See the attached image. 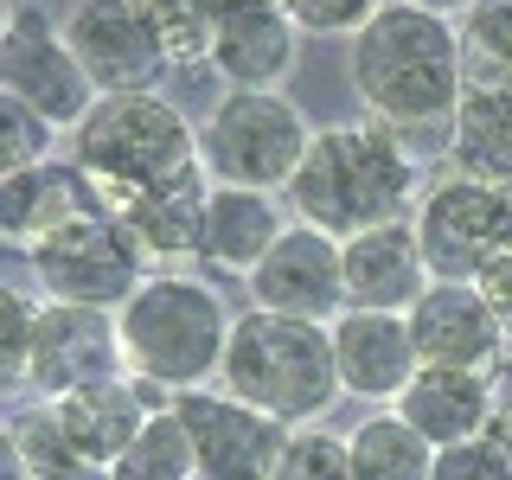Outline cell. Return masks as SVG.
<instances>
[{
	"label": "cell",
	"instance_id": "1",
	"mask_svg": "<svg viewBox=\"0 0 512 480\" xmlns=\"http://www.w3.org/2000/svg\"><path fill=\"white\" fill-rule=\"evenodd\" d=\"M352 90L372 109V122L397 128H448L468 96V45L448 13L410 7V0H384V7L352 32Z\"/></svg>",
	"mask_w": 512,
	"mask_h": 480
},
{
	"label": "cell",
	"instance_id": "2",
	"mask_svg": "<svg viewBox=\"0 0 512 480\" xmlns=\"http://www.w3.org/2000/svg\"><path fill=\"white\" fill-rule=\"evenodd\" d=\"M423 192L429 186L397 128L333 122L314 128V148L301 160L295 186H288V205H295V224H314V231L346 244V237L378 231V224H410Z\"/></svg>",
	"mask_w": 512,
	"mask_h": 480
},
{
	"label": "cell",
	"instance_id": "3",
	"mask_svg": "<svg viewBox=\"0 0 512 480\" xmlns=\"http://www.w3.org/2000/svg\"><path fill=\"white\" fill-rule=\"evenodd\" d=\"M218 384L231 397H244V404H256L263 416H276L282 429H314L346 397L340 359H333V327L269 314V308L237 314Z\"/></svg>",
	"mask_w": 512,
	"mask_h": 480
},
{
	"label": "cell",
	"instance_id": "4",
	"mask_svg": "<svg viewBox=\"0 0 512 480\" xmlns=\"http://www.w3.org/2000/svg\"><path fill=\"white\" fill-rule=\"evenodd\" d=\"M116 327H122V352H128V378H148L180 397L224 372V346H231L237 314L224 308V295L212 282L154 269L122 301Z\"/></svg>",
	"mask_w": 512,
	"mask_h": 480
},
{
	"label": "cell",
	"instance_id": "5",
	"mask_svg": "<svg viewBox=\"0 0 512 480\" xmlns=\"http://www.w3.org/2000/svg\"><path fill=\"white\" fill-rule=\"evenodd\" d=\"M71 160L103 186V199H128L199 173V128L160 90L96 96V109L71 128Z\"/></svg>",
	"mask_w": 512,
	"mask_h": 480
},
{
	"label": "cell",
	"instance_id": "6",
	"mask_svg": "<svg viewBox=\"0 0 512 480\" xmlns=\"http://www.w3.org/2000/svg\"><path fill=\"white\" fill-rule=\"evenodd\" d=\"M308 148H314V128L282 90H224L199 128V167L218 186L288 192Z\"/></svg>",
	"mask_w": 512,
	"mask_h": 480
},
{
	"label": "cell",
	"instance_id": "7",
	"mask_svg": "<svg viewBox=\"0 0 512 480\" xmlns=\"http://www.w3.org/2000/svg\"><path fill=\"white\" fill-rule=\"evenodd\" d=\"M416 244L436 282H480L512 250V180H474L448 173L416 205Z\"/></svg>",
	"mask_w": 512,
	"mask_h": 480
},
{
	"label": "cell",
	"instance_id": "8",
	"mask_svg": "<svg viewBox=\"0 0 512 480\" xmlns=\"http://www.w3.org/2000/svg\"><path fill=\"white\" fill-rule=\"evenodd\" d=\"M26 263L45 301H77V308H103V314H122V301L154 276L116 212H96L84 224H71V231H58Z\"/></svg>",
	"mask_w": 512,
	"mask_h": 480
},
{
	"label": "cell",
	"instance_id": "9",
	"mask_svg": "<svg viewBox=\"0 0 512 480\" xmlns=\"http://www.w3.org/2000/svg\"><path fill=\"white\" fill-rule=\"evenodd\" d=\"M0 96L32 103L52 128L71 135L77 122L96 109V90L84 77L77 52L64 45V26H52V13L39 0H13L7 7V39H0Z\"/></svg>",
	"mask_w": 512,
	"mask_h": 480
},
{
	"label": "cell",
	"instance_id": "10",
	"mask_svg": "<svg viewBox=\"0 0 512 480\" xmlns=\"http://www.w3.org/2000/svg\"><path fill=\"white\" fill-rule=\"evenodd\" d=\"M186 436H192V455H199V480H269L282 461V448L295 429H282L276 416H263L256 404L231 397L218 384H199V391H180L173 397Z\"/></svg>",
	"mask_w": 512,
	"mask_h": 480
},
{
	"label": "cell",
	"instance_id": "11",
	"mask_svg": "<svg viewBox=\"0 0 512 480\" xmlns=\"http://www.w3.org/2000/svg\"><path fill=\"white\" fill-rule=\"evenodd\" d=\"M109 378H128L116 314L77 308V301H45L39 333H32L26 391L32 397H71L84 384H109Z\"/></svg>",
	"mask_w": 512,
	"mask_h": 480
},
{
	"label": "cell",
	"instance_id": "12",
	"mask_svg": "<svg viewBox=\"0 0 512 480\" xmlns=\"http://www.w3.org/2000/svg\"><path fill=\"white\" fill-rule=\"evenodd\" d=\"M250 301L269 314H295V320H320L333 327L352 301H346V244L314 224H288L276 237V250L256 263L250 276Z\"/></svg>",
	"mask_w": 512,
	"mask_h": 480
},
{
	"label": "cell",
	"instance_id": "13",
	"mask_svg": "<svg viewBox=\"0 0 512 480\" xmlns=\"http://www.w3.org/2000/svg\"><path fill=\"white\" fill-rule=\"evenodd\" d=\"M64 45L77 52L84 77L103 96H128V90H154L160 71H173L148 20L135 13V0H77L64 20Z\"/></svg>",
	"mask_w": 512,
	"mask_h": 480
},
{
	"label": "cell",
	"instance_id": "14",
	"mask_svg": "<svg viewBox=\"0 0 512 480\" xmlns=\"http://www.w3.org/2000/svg\"><path fill=\"white\" fill-rule=\"evenodd\" d=\"M410 340L416 359L442 372H500L512 346L474 282H429V295L410 308Z\"/></svg>",
	"mask_w": 512,
	"mask_h": 480
},
{
	"label": "cell",
	"instance_id": "15",
	"mask_svg": "<svg viewBox=\"0 0 512 480\" xmlns=\"http://www.w3.org/2000/svg\"><path fill=\"white\" fill-rule=\"evenodd\" d=\"M52 404H58V423L71 436V448L84 455V468L109 474L128 455V442L141 436V423L173 404V391H160L148 378H109V384H84L71 397H52Z\"/></svg>",
	"mask_w": 512,
	"mask_h": 480
},
{
	"label": "cell",
	"instance_id": "16",
	"mask_svg": "<svg viewBox=\"0 0 512 480\" xmlns=\"http://www.w3.org/2000/svg\"><path fill=\"white\" fill-rule=\"evenodd\" d=\"M301 26L276 0H218V32H212V71L231 90H282L295 71Z\"/></svg>",
	"mask_w": 512,
	"mask_h": 480
},
{
	"label": "cell",
	"instance_id": "17",
	"mask_svg": "<svg viewBox=\"0 0 512 480\" xmlns=\"http://www.w3.org/2000/svg\"><path fill=\"white\" fill-rule=\"evenodd\" d=\"M333 359H340L346 397H359V404H397L404 384L423 372L410 314H378V308H346L333 320Z\"/></svg>",
	"mask_w": 512,
	"mask_h": 480
},
{
	"label": "cell",
	"instance_id": "18",
	"mask_svg": "<svg viewBox=\"0 0 512 480\" xmlns=\"http://www.w3.org/2000/svg\"><path fill=\"white\" fill-rule=\"evenodd\" d=\"M0 212H7V244L20 256H32L39 244H52L58 231L109 212V199L77 160H45V167H32V173H7Z\"/></svg>",
	"mask_w": 512,
	"mask_h": 480
},
{
	"label": "cell",
	"instance_id": "19",
	"mask_svg": "<svg viewBox=\"0 0 512 480\" xmlns=\"http://www.w3.org/2000/svg\"><path fill=\"white\" fill-rule=\"evenodd\" d=\"M429 263L416 244V224H378V231L346 237V301L378 314H410L429 295Z\"/></svg>",
	"mask_w": 512,
	"mask_h": 480
},
{
	"label": "cell",
	"instance_id": "20",
	"mask_svg": "<svg viewBox=\"0 0 512 480\" xmlns=\"http://www.w3.org/2000/svg\"><path fill=\"white\" fill-rule=\"evenodd\" d=\"M288 231L276 192H256V186H218L205 192V224H199V263L218 269V276H256L276 237Z\"/></svg>",
	"mask_w": 512,
	"mask_h": 480
},
{
	"label": "cell",
	"instance_id": "21",
	"mask_svg": "<svg viewBox=\"0 0 512 480\" xmlns=\"http://www.w3.org/2000/svg\"><path fill=\"white\" fill-rule=\"evenodd\" d=\"M391 410L404 416L423 442L455 448V442L487 436L493 410H500V391H493V372H442V365H423Z\"/></svg>",
	"mask_w": 512,
	"mask_h": 480
},
{
	"label": "cell",
	"instance_id": "22",
	"mask_svg": "<svg viewBox=\"0 0 512 480\" xmlns=\"http://www.w3.org/2000/svg\"><path fill=\"white\" fill-rule=\"evenodd\" d=\"M205 192H212V180H205V167H199V173H180V180L154 186V192L109 199V212L128 224V237L141 244V256H148V263H180V256H199Z\"/></svg>",
	"mask_w": 512,
	"mask_h": 480
},
{
	"label": "cell",
	"instance_id": "23",
	"mask_svg": "<svg viewBox=\"0 0 512 480\" xmlns=\"http://www.w3.org/2000/svg\"><path fill=\"white\" fill-rule=\"evenodd\" d=\"M448 167L512 180V77H468V96L448 122Z\"/></svg>",
	"mask_w": 512,
	"mask_h": 480
},
{
	"label": "cell",
	"instance_id": "24",
	"mask_svg": "<svg viewBox=\"0 0 512 480\" xmlns=\"http://www.w3.org/2000/svg\"><path fill=\"white\" fill-rule=\"evenodd\" d=\"M7 474H45V480H109V474H90L84 455L71 448L58 423V404L52 397H20L7 410Z\"/></svg>",
	"mask_w": 512,
	"mask_h": 480
},
{
	"label": "cell",
	"instance_id": "25",
	"mask_svg": "<svg viewBox=\"0 0 512 480\" xmlns=\"http://www.w3.org/2000/svg\"><path fill=\"white\" fill-rule=\"evenodd\" d=\"M352 480H429L436 474V442H423L397 410L365 416L359 429H346Z\"/></svg>",
	"mask_w": 512,
	"mask_h": 480
},
{
	"label": "cell",
	"instance_id": "26",
	"mask_svg": "<svg viewBox=\"0 0 512 480\" xmlns=\"http://www.w3.org/2000/svg\"><path fill=\"white\" fill-rule=\"evenodd\" d=\"M109 480H199V455H192V436L180 423V410H154L141 423V436L128 442V455L109 468Z\"/></svg>",
	"mask_w": 512,
	"mask_h": 480
},
{
	"label": "cell",
	"instance_id": "27",
	"mask_svg": "<svg viewBox=\"0 0 512 480\" xmlns=\"http://www.w3.org/2000/svg\"><path fill=\"white\" fill-rule=\"evenodd\" d=\"M173 71L212 64V32H218V0H135Z\"/></svg>",
	"mask_w": 512,
	"mask_h": 480
},
{
	"label": "cell",
	"instance_id": "28",
	"mask_svg": "<svg viewBox=\"0 0 512 480\" xmlns=\"http://www.w3.org/2000/svg\"><path fill=\"white\" fill-rule=\"evenodd\" d=\"M58 135H64V128H52L32 103H20V96H0V173L45 167L52 148H58Z\"/></svg>",
	"mask_w": 512,
	"mask_h": 480
},
{
	"label": "cell",
	"instance_id": "29",
	"mask_svg": "<svg viewBox=\"0 0 512 480\" xmlns=\"http://www.w3.org/2000/svg\"><path fill=\"white\" fill-rule=\"evenodd\" d=\"M461 45H468V77H512V0H474Z\"/></svg>",
	"mask_w": 512,
	"mask_h": 480
},
{
	"label": "cell",
	"instance_id": "30",
	"mask_svg": "<svg viewBox=\"0 0 512 480\" xmlns=\"http://www.w3.org/2000/svg\"><path fill=\"white\" fill-rule=\"evenodd\" d=\"M39 314H45V295L7 282L0 288V365H7V384L26 391V365H32V333H39Z\"/></svg>",
	"mask_w": 512,
	"mask_h": 480
},
{
	"label": "cell",
	"instance_id": "31",
	"mask_svg": "<svg viewBox=\"0 0 512 480\" xmlns=\"http://www.w3.org/2000/svg\"><path fill=\"white\" fill-rule=\"evenodd\" d=\"M269 480H352L346 436H327V429H295Z\"/></svg>",
	"mask_w": 512,
	"mask_h": 480
},
{
	"label": "cell",
	"instance_id": "32",
	"mask_svg": "<svg viewBox=\"0 0 512 480\" xmlns=\"http://www.w3.org/2000/svg\"><path fill=\"white\" fill-rule=\"evenodd\" d=\"M301 32H359L384 0H276Z\"/></svg>",
	"mask_w": 512,
	"mask_h": 480
},
{
	"label": "cell",
	"instance_id": "33",
	"mask_svg": "<svg viewBox=\"0 0 512 480\" xmlns=\"http://www.w3.org/2000/svg\"><path fill=\"white\" fill-rule=\"evenodd\" d=\"M429 480H512V461L487 436H474V442L436 448V474H429Z\"/></svg>",
	"mask_w": 512,
	"mask_h": 480
},
{
	"label": "cell",
	"instance_id": "34",
	"mask_svg": "<svg viewBox=\"0 0 512 480\" xmlns=\"http://www.w3.org/2000/svg\"><path fill=\"white\" fill-rule=\"evenodd\" d=\"M474 288H480V301L493 308V320H500V333L512 340V250H506L493 269H480V282H474Z\"/></svg>",
	"mask_w": 512,
	"mask_h": 480
},
{
	"label": "cell",
	"instance_id": "35",
	"mask_svg": "<svg viewBox=\"0 0 512 480\" xmlns=\"http://www.w3.org/2000/svg\"><path fill=\"white\" fill-rule=\"evenodd\" d=\"M487 442L512 461V397H500V410H493V423H487Z\"/></svg>",
	"mask_w": 512,
	"mask_h": 480
},
{
	"label": "cell",
	"instance_id": "36",
	"mask_svg": "<svg viewBox=\"0 0 512 480\" xmlns=\"http://www.w3.org/2000/svg\"><path fill=\"white\" fill-rule=\"evenodd\" d=\"M410 7H429V13H448V20H455V13H468L474 0H410Z\"/></svg>",
	"mask_w": 512,
	"mask_h": 480
},
{
	"label": "cell",
	"instance_id": "37",
	"mask_svg": "<svg viewBox=\"0 0 512 480\" xmlns=\"http://www.w3.org/2000/svg\"><path fill=\"white\" fill-rule=\"evenodd\" d=\"M7 480H45V474H7Z\"/></svg>",
	"mask_w": 512,
	"mask_h": 480
}]
</instances>
